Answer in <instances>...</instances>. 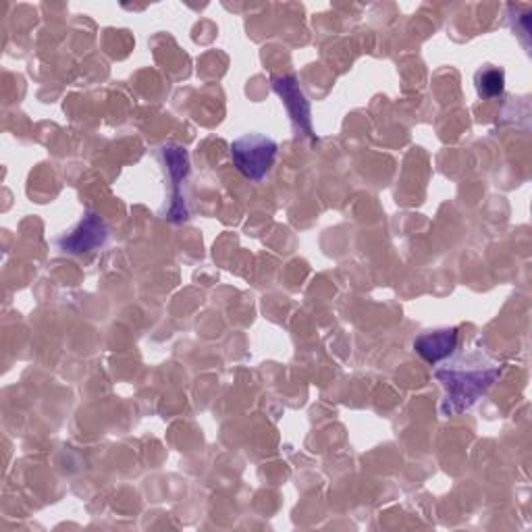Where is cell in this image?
<instances>
[{
    "label": "cell",
    "mask_w": 532,
    "mask_h": 532,
    "mask_svg": "<svg viewBox=\"0 0 532 532\" xmlns=\"http://www.w3.org/2000/svg\"><path fill=\"white\" fill-rule=\"evenodd\" d=\"M106 237H109V229H106L104 221L96 217L94 212H88L82 223L61 239V248L71 254H84L100 248L106 242Z\"/></svg>",
    "instance_id": "cell-4"
},
{
    "label": "cell",
    "mask_w": 532,
    "mask_h": 532,
    "mask_svg": "<svg viewBox=\"0 0 532 532\" xmlns=\"http://www.w3.org/2000/svg\"><path fill=\"white\" fill-rule=\"evenodd\" d=\"M273 88L283 98L285 109L294 123L304 129L308 136L314 138L312 133V117H310V102L306 100L298 79L294 75H279L273 77Z\"/></svg>",
    "instance_id": "cell-3"
},
{
    "label": "cell",
    "mask_w": 532,
    "mask_h": 532,
    "mask_svg": "<svg viewBox=\"0 0 532 532\" xmlns=\"http://www.w3.org/2000/svg\"><path fill=\"white\" fill-rule=\"evenodd\" d=\"M458 329H441L435 333H424L414 339L416 354L431 364L441 362L456 352Z\"/></svg>",
    "instance_id": "cell-6"
},
{
    "label": "cell",
    "mask_w": 532,
    "mask_h": 532,
    "mask_svg": "<svg viewBox=\"0 0 532 532\" xmlns=\"http://www.w3.org/2000/svg\"><path fill=\"white\" fill-rule=\"evenodd\" d=\"M505 88V73L495 67H487L476 73V90L483 98H495Z\"/></svg>",
    "instance_id": "cell-7"
},
{
    "label": "cell",
    "mask_w": 532,
    "mask_h": 532,
    "mask_svg": "<svg viewBox=\"0 0 532 532\" xmlns=\"http://www.w3.org/2000/svg\"><path fill=\"white\" fill-rule=\"evenodd\" d=\"M231 156L237 171L246 179L262 181L275 163L277 144L260 133H248L231 144Z\"/></svg>",
    "instance_id": "cell-2"
},
{
    "label": "cell",
    "mask_w": 532,
    "mask_h": 532,
    "mask_svg": "<svg viewBox=\"0 0 532 532\" xmlns=\"http://www.w3.org/2000/svg\"><path fill=\"white\" fill-rule=\"evenodd\" d=\"M163 158H165L167 169L171 173L173 190H175V198H173V206L169 210V217H171V221L179 223L183 219H188V208H185L183 194H181V181L190 173V156L179 146H167V148H163Z\"/></svg>",
    "instance_id": "cell-5"
},
{
    "label": "cell",
    "mask_w": 532,
    "mask_h": 532,
    "mask_svg": "<svg viewBox=\"0 0 532 532\" xmlns=\"http://www.w3.org/2000/svg\"><path fill=\"white\" fill-rule=\"evenodd\" d=\"M476 362L470 364V356L464 362H456L454 366H445L435 372V377L445 385L447 397L441 404L443 416H456L470 410L478 397L485 395L487 389L499 379L501 370L495 364H485L483 358L476 356Z\"/></svg>",
    "instance_id": "cell-1"
}]
</instances>
